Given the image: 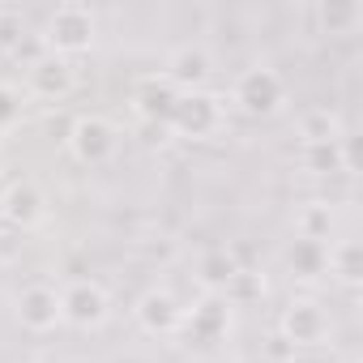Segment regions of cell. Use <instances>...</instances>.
Returning <instances> with one entry per match:
<instances>
[{
  "label": "cell",
  "mask_w": 363,
  "mask_h": 363,
  "mask_svg": "<svg viewBox=\"0 0 363 363\" xmlns=\"http://www.w3.org/2000/svg\"><path fill=\"white\" fill-rule=\"evenodd\" d=\"M94 35H99L94 9H90V5H77V0H69V5H56V9L48 13L39 39H43V48H48L52 56L73 60V56H82V52L94 48Z\"/></svg>",
  "instance_id": "6da1fadb"
},
{
  "label": "cell",
  "mask_w": 363,
  "mask_h": 363,
  "mask_svg": "<svg viewBox=\"0 0 363 363\" xmlns=\"http://www.w3.org/2000/svg\"><path fill=\"white\" fill-rule=\"evenodd\" d=\"M231 103L235 111H244L248 120H269L286 107V82L278 69L269 65H252L231 82Z\"/></svg>",
  "instance_id": "7a4b0ae2"
},
{
  "label": "cell",
  "mask_w": 363,
  "mask_h": 363,
  "mask_svg": "<svg viewBox=\"0 0 363 363\" xmlns=\"http://www.w3.org/2000/svg\"><path fill=\"white\" fill-rule=\"evenodd\" d=\"M227 120V99L214 94V90H189L179 94L175 111H171V133L184 137V141H210Z\"/></svg>",
  "instance_id": "3957f363"
},
{
  "label": "cell",
  "mask_w": 363,
  "mask_h": 363,
  "mask_svg": "<svg viewBox=\"0 0 363 363\" xmlns=\"http://www.w3.org/2000/svg\"><path fill=\"white\" fill-rule=\"evenodd\" d=\"M65 145L82 167H103L120 150V128L107 116H77L65 133Z\"/></svg>",
  "instance_id": "277c9868"
},
{
  "label": "cell",
  "mask_w": 363,
  "mask_h": 363,
  "mask_svg": "<svg viewBox=\"0 0 363 363\" xmlns=\"http://www.w3.org/2000/svg\"><path fill=\"white\" fill-rule=\"evenodd\" d=\"M111 316V295L94 278H73L60 286V320L73 329H103Z\"/></svg>",
  "instance_id": "5b68a950"
},
{
  "label": "cell",
  "mask_w": 363,
  "mask_h": 363,
  "mask_svg": "<svg viewBox=\"0 0 363 363\" xmlns=\"http://www.w3.org/2000/svg\"><path fill=\"white\" fill-rule=\"evenodd\" d=\"M227 333H231V303L223 295H201L193 308H184V320H179L175 337H184L189 346L210 350V346L227 342Z\"/></svg>",
  "instance_id": "8992f818"
},
{
  "label": "cell",
  "mask_w": 363,
  "mask_h": 363,
  "mask_svg": "<svg viewBox=\"0 0 363 363\" xmlns=\"http://www.w3.org/2000/svg\"><path fill=\"white\" fill-rule=\"evenodd\" d=\"M133 320L150 337H175L179 333V320H184V303H179L175 291H167V286H150L133 303Z\"/></svg>",
  "instance_id": "52a82bcc"
},
{
  "label": "cell",
  "mask_w": 363,
  "mask_h": 363,
  "mask_svg": "<svg viewBox=\"0 0 363 363\" xmlns=\"http://www.w3.org/2000/svg\"><path fill=\"white\" fill-rule=\"evenodd\" d=\"M13 316H18V325L30 329V333H52L56 325H65V320H60V286H52V282H30V286H22L18 299H13Z\"/></svg>",
  "instance_id": "ba28073f"
},
{
  "label": "cell",
  "mask_w": 363,
  "mask_h": 363,
  "mask_svg": "<svg viewBox=\"0 0 363 363\" xmlns=\"http://www.w3.org/2000/svg\"><path fill=\"white\" fill-rule=\"evenodd\" d=\"M278 333L299 350V346H325L329 337V312L316 299H291L278 316Z\"/></svg>",
  "instance_id": "9c48e42d"
},
{
  "label": "cell",
  "mask_w": 363,
  "mask_h": 363,
  "mask_svg": "<svg viewBox=\"0 0 363 363\" xmlns=\"http://www.w3.org/2000/svg\"><path fill=\"white\" fill-rule=\"evenodd\" d=\"M0 218H5V227H13L18 235L35 231L48 218V193L35 184V179H13V184L0 193Z\"/></svg>",
  "instance_id": "30bf717a"
},
{
  "label": "cell",
  "mask_w": 363,
  "mask_h": 363,
  "mask_svg": "<svg viewBox=\"0 0 363 363\" xmlns=\"http://www.w3.org/2000/svg\"><path fill=\"white\" fill-rule=\"evenodd\" d=\"M128 103H133V116H137L141 124L167 133L171 111H175V103H179V90H175L162 73H150V77H141V82L133 86V99H128Z\"/></svg>",
  "instance_id": "8fae6325"
},
{
  "label": "cell",
  "mask_w": 363,
  "mask_h": 363,
  "mask_svg": "<svg viewBox=\"0 0 363 363\" xmlns=\"http://www.w3.org/2000/svg\"><path fill=\"white\" fill-rule=\"evenodd\" d=\"M162 77H167L179 94L206 90V82L214 77V56H210V48H201V43H179V48L167 56Z\"/></svg>",
  "instance_id": "7c38bea8"
},
{
  "label": "cell",
  "mask_w": 363,
  "mask_h": 363,
  "mask_svg": "<svg viewBox=\"0 0 363 363\" xmlns=\"http://www.w3.org/2000/svg\"><path fill=\"white\" fill-rule=\"evenodd\" d=\"M73 86H77V69H73V60H65V56L43 52V56L26 69V94H35V99H43V103L69 99Z\"/></svg>",
  "instance_id": "4fadbf2b"
},
{
  "label": "cell",
  "mask_w": 363,
  "mask_h": 363,
  "mask_svg": "<svg viewBox=\"0 0 363 363\" xmlns=\"http://www.w3.org/2000/svg\"><path fill=\"white\" fill-rule=\"evenodd\" d=\"M299 167L316 179H333V175H354L359 158H354V141L337 137V141H303L299 145Z\"/></svg>",
  "instance_id": "5bb4252c"
},
{
  "label": "cell",
  "mask_w": 363,
  "mask_h": 363,
  "mask_svg": "<svg viewBox=\"0 0 363 363\" xmlns=\"http://www.w3.org/2000/svg\"><path fill=\"white\" fill-rule=\"evenodd\" d=\"M325 274L354 291V286L363 282V244H359L354 235L329 240V244H325Z\"/></svg>",
  "instance_id": "9a60e30c"
},
{
  "label": "cell",
  "mask_w": 363,
  "mask_h": 363,
  "mask_svg": "<svg viewBox=\"0 0 363 363\" xmlns=\"http://www.w3.org/2000/svg\"><path fill=\"white\" fill-rule=\"evenodd\" d=\"M240 269L244 265H240V252L235 248H210V252L197 257V286L206 295H223Z\"/></svg>",
  "instance_id": "2e32d148"
},
{
  "label": "cell",
  "mask_w": 363,
  "mask_h": 363,
  "mask_svg": "<svg viewBox=\"0 0 363 363\" xmlns=\"http://www.w3.org/2000/svg\"><path fill=\"white\" fill-rule=\"evenodd\" d=\"M320 35H354V26L363 22V5L359 0H320L312 9Z\"/></svg>",
  "instance_id": "e0dca14e"
},
{
  "label": "cell",
  "mask_w": 363,
  "mask_h": 363,
  "mask_svg": "<svg viewBox=\"0 0 363 363\" xmlns=\"http://www.w3.org/2000/svg\"><path fill=\"white\" fill-rule=\"evenodd\" d=\"M286 269L295 282H316L325 278V244H312V240H291L286 244Z\"/></svg>",
  "instance_id": "ac0fdd59"
},
{
  "label": "cell",
  "mask_w": 363,
  "mask_h": 363,
  "mask_svg": "<svg viewBox=\"0 0 363 363\" xmlns=\"http://www.w3.org/2000/svg\"><path fill=\"white\" fill-rule=\"evenodd\" d=\"M295 240H312V244H329L333 240V210L329 201H308L295 210Z\"/></svg>",
  "instance_id": "d6986e66"
},
{
  "label": "cell",
  "mask_w": 363,
  "mask_h": 363,
  "mask_svg": "<svg viewBox=\"0 0 363 363\" xmlns=\"http://www.w3.org/2000/svg\"><path fill=\"white\" fill-rule=\"evenodd\" d=\"M295 133H299V145L303 141H337V137H346L342 133V116L333 107H308L295 120Z\"/></svg>",
  "instance_id": "ffe728a7"
},
{
  "label": "cell",
  "mask_w": 363,
  "mask_h": 363,
  "mask_svg": "<svg viewBox=\"0 0 363 363\" xmlns=\"http://www.w3.org/2000/svg\"><path fill=\"white\" fill-rule=\"evenodd\" d=\"M223 299H227L231 308H244V303L265 299V274H257V269H240V274L231 278V286L223 291Z\"/></svg>",
  "instance_id": "44dd1931"
},
{
  "label": "cell",
  "mask_w": 363,
  "mask_h": 363,
  "mask_svg": "<svg viewBox=\"0 0 363 363\" xmlns=\"http://www.w3.org/2000/svg\"><path fill=\"white\" fill-rule=\"evenodd\" d=\"M26 116V94L13 86V82H0V133L18 128Z\"/></svg>",
  "instance_id": "7402d4cb"
},
{
  "label": "cell",
  "mask_w": 363,
  "mask_h": 363,
  "mask_svg": "<svg viewBox=\"0 0 363 363\" xmlns=\"http://www.w3.org/2000/svg\"><path fill=\"white\" fill-rule=\"evenodd\" d=\"M22 9H0V52H13L18 43H22Z\"/></svg>",
  "instance_id": "603a6c76"
},
{
  "label": "cell",
  "mask_w": 363,
  "mask_h": 363,
  "mask_svg": "<svg viewBox=\"0 0 363 363\" xmlns=\"http://www.w3.org/2000/svg\"><path fill=\"white\" fill-rule=\"evenodd\" d=\"M43 52H48V48H43V39H39V35H22V43L9 52V60H18L22 69H30V65H35Z\"/></svg>",
  "instance_id": "cb8c5ba5"
},
{
  "label": "cell",
  "mask_w": 363,
  "mask_h": 363,
  "mask_svg": "<svg viewBox=\"0 0 363 363\" xmlns=\"http://www.w3.org/2000/svg\"><path fill=\"white\" fill-rule=\"evenodd\" d=\"M265 350H269V359H278V363H295V346H291V342H286L282 333H274Z\"/></svg>",
  "instance_id": "d4e9b609"
},
{
  "label": "cell",
  "mask_w": 363,
  "mask_h": 363,
  "mask_svg": "<svg viewBox=\"0 0 363 363\" xmlns=\"http://www.w3.org/2000/svg\"><path fill=\"white\" fill-rule=\"evenodd\" d=\"M111 363H150V359H145V354H116Z\"/></svg>",
  "instance_id": "484cf974"
},
{
  "label": "cell",
  "mask_w": 363,
  "mask_h": 363,
  "mask_svg": "<svg viewBox=\"0 0 363 363\" xmlns=\"http://www.w3.org/2000/svg\"><path fill=\"white\" fill-rule=\"evenodd\" d=\"M337 363H359V359H354V354H346V359H337Z\"/></svg>",
  "instance_id": "4316f807"
},
{
  "label": "cell",
  "mask_w": 363,
  "mask_h": 363,
  "mask_svg": "<svg viewBox=\"0 0 363 363\" xmlns=\"http://www.w3.org/2000/svg\"><path fill=\"white\" fill-rule=\"evenodd\" d=\"M0 175H5V150H0Z\"/></svg>",
  "instance_id": "83f0119b"
}]
</instances>
